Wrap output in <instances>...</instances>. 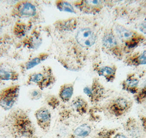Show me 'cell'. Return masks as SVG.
Listing matches in <instances>:
<instances>
[{"instance_id": "obj_1", "label": "cell", "mask_w": 146, "mask_h": 138, "mask_svg": "<svg viewBox=\"0 0 146 138\" xmlns=\"http://www.w3.org/2000/svg\"><path fill=\"white\" fill-rule=\"evenodd\" d=\"M6 129L14 138H38L35 126L28 115L23 110L12 112L6 121Z\"/></svg>"}, {"instance_id": "obj_2", "label": "cell", "mask_w": 146, "mask_h": 138, "mask_svg": "<svg viewBox=\"0 0 146 138\" xmlns=\"http://www.w3.org/2000/svg\"><path fill=\"white\" fill-rule=\"evenodd\" d=\"M21 87L19 85H11L0 91V107L5 111L12 109L18 101Z\"/></svg>"}, {"instance_id": "obj_3", "label": "cell", "mask_w": 146, "mask_h": 138, "mask_svg": "<svg viewBox=\"0 0 146 138\" xmlns=\"http://www.w3.org/2000/svg\"><path fill=\"white\" fill-rule=\"evenodd\" d=\"M56 82V78L52 72L47 71L46 73H36L31 74L28 78V85L35 84L42 91L46 88L53 85Z\"/></svg>"}, {"instance_id": "obj_4", "label": "cell", "mask_w": 146, "mask_h": 138, "mask_svg": "<svg viewBox=\"0 0 146 138\" xmlns=\"http://www.w3.org/2000/svg\"><path fill=\"white\" fill-rule=\"evenodd\" d=\"M34 116L40 129L45 133H48L52 123L51 113L49 109L46 107H41L35 112Z\"/></svg>"}, {"instance_id": "obj_5", "label": "cell", "mask_w": 146, "mask_h": 138, "mask_svg": "<svg viewBox=\"0 0 146 138\" xmlns=\"http://www.w3.org/2000/svg\"><path fill=\"white\" fill-rule=\"evenodd\" d=\"M96 37L95 33L89 28L79 30L76 35V40L78 44L82 47H90L95 44Z\"/></svg>"}, {"instance_id": "obj_6", "label": "cell", "mask_w": 146, "mask_h": 138, "mask_svg": "<svg viewBox=\"0 0 146 138\" xmlns=\"http://www.w3.org/2000/svg\"><path fill=\"white\" fill-rule=\"evenodd\" d=\"M91 128L88 124H82L76 127L66 138H86L91 133Z\"/></svg>"}, {"instance_id": "obj_7", "label": "cell", "mask_w": 146, "mask_h": 138, "mask_svg": "<svg viewBox=\"0 0 146 138\" xmlns=\"http://www.w3.org/2000/svg\"><path fill=\"white\" fill-rule=\"evenodd\" d=\"M129 108V102L124 98H119L111 106V111L117 116H121Z\"/></svg>"}, {"instance_id": "obj_8", "label": "cell", "mask_w": 146, "mask_h": 138, "mask_svg": "<svg viewBox=\"0 0 146 138\" xmlns=\"http://www.w3.org/2000/svg\"><path fill=\"white\" fill-rule=\"evenodd\" d=\"M74 94V86L71 84L62 85L59 91V98L63 102H68L70 100Z\"/></svg>"}, {"instance_id": "obj_9", "label": "cell", "mask_w": 146, "mask_h": 138, "mask_svg": "<svg viewBox=\"0 0 146 138\" xmlns=\"http://www.w3.org/2000/svg\"><path fill=\"white\" fill-rule=\"evenodd\" d=\"M19 78V74L13 71L0 66V83L2 81H16Z\"/></svg>"}, {"instance_id": "obj_10", "label": "cell", "mask_w": 146, "mask_h": 138, "mask_svg": "<svg viewBox=\"0 0 146 138\" xmlns=\"http://www.w3.org/2000/svg\"><path fill=\"white\" fill-rule=\"evenodd\" d=\"M18 10L20 15L25 17L34 16L36 13V9L30 2H23L19 6Z\"/></svg>"}, {"instance_id": "obj_11", "label": "cell", "mask_w": 146, "mask_h": 138, "mask_svg": "<svg viewBox=\"0 0 146 138\" xmlns=\"http://www.w3.org/2000/svg\"><path fill=\"white\" fill-rule=\"evenodd\" d=\"M73 107L75 110L80 115L85 113L88 109V105L82 98L78 97L74 99L72 102Z\"/></svg>"}, {"instance_id": "obj_12", "label": "cell", "mask_w": 146, "mask_h": 138, "mask_svg": "<svg viewBox=\"0 0 146 138\" xmlns=\"http://www.w3.org/2000/svg\"><path fill=\"white\" fill-rule=\"evenodd\" d=\"M126 131L131 138H142V131L136 124H129L127 127Z\"/></svg>"}, {"instance_id": "obj_13", "label": "cell", "mask_w": 146, "mask_h": 138, "mask_svg": "<svg viewBox=\"0 0 146 138\" xmlns=\"http://www.w3.org/2000/svg\"><path fill=\"white\" fill-rule=\"evenodd\" d=\"M103 44L105 47L110 48L116 45L117 40L112 34L108 33L103 37Z\"/></svg>"}, {"instance_id": "obj_14", "label": "cell", "mask_w": 146, "mask_h": 138, "mask_svg": "<svg viewBox=\"0 0 146 138\" xmlns=\"http://www.w3.org/2000/svg\"><path fill=\"white\" fill-rule=\"evenodd\" d=\"M47 58V55H41L38 57H36L35 58H33L32 59H31L29 62H28L26 64V69L27 70L31 69L32 68H33L34 67L36 66L37 65H39L42 61H43L44 59H46Z\"/></svg>"}, {"instance_id": "obj_15", "label": "cell", "mask_w": 146, "mask_h": 138, "mask_svg": "<svg viewBox=\"0 0 146 138\" xmlns=\"http://www.w3.org/2000/svg\"><path fill=\"white\" fill-rule=\"evenodd\" d=\"M117 34L123 40H127L130 39L132 36V33L125 29L124 27L120 25H117L116 28Z\"/></svg>"}, {"instance_id": "obj_16", "label": "cell", "mask_w": 146, "mask_h": 138, "mask_svg": "<svg viewBox=\"0 0 146 138\" xmlns=\"http://www.w3.org/2000/svg\"><path fill=\"white\" fill-rule=\"evenodd\" d=\"M46 101L47 105L52 108L53 109H55L57 108L60 104V101L58 98L54 95L48 96L46 98Z\"/></svg>"}, {"instance_id": "obj_17", "label": "cell", "mask_w": 146, "mask_h": 138, "mask_svg": "<svg viewBox=\"0 0 146 138\" xmlns=\"http://www.w3.org/2000/svg\"><path fill=\"white\" fill-rule=\"evenodd\" d=\"M57 7L60 11H64L70 13H75L73 6L68 2L60 1L57 3Z\"/></svg>"}, {"instance_id": "obj_18", "label": "cell", "mask_w": 146, "mask_h": 138, "mask_svg": "<svg viewBox=\"0 0 146 138\" xmlns=\"http://www.w3.org/2000/svg\"><path fill=\"white\" fill-rule=\"evenodd\" d=\"M30 98L31 100L37 101L41 99L42 97V91L40 89H33L30 93Z\"/></svg>"}, {"instance_id": "obj_19", "label": "cell", "mask_w": 146, "mask_h": 138, "mask_svg": "<svg viewBox=\"0 0 146 138\" xmlns=\"http://www.w3.org/2000/svg\"><path fill=\"white\" fill-rule=\"evenodd\" d=\"M139 81L135 78H130L126 81V86L129 89L134 90L135 87H137L139 84Z\"/></svg>"}, {"instance_id": "obj_20", "label": "cell", "mask_w": 146, "mask_h": 138, "mask_svg": "<svg viewBox=\"0 0 146 138\" xmlns=\"http://www.w3.org/2000/svg\"><path fill=\"white\" fill-rule=\"evenodd\" d=\"M100 73H101V74L103 75H104L105 77L112 76L114 74L115 71L111 68H110L108 67H103L101 69Z\"/></svg>"}, {"instance_id": "obj_21", "label": "cell", "mask_w": 146, "mask_h": 138, "mask_svg": "<svg viewBox=\"0 0 146 138\" xmlns=\"http://www.w3.org/2000/svg\"><path fill=\"white\" fill-rule=\"evenodd\" d=\"M139 61L140 64L146 65V51H145L139 57Z\"/></svg>"}, {"instance_id": "obj_22", "label": "cell", "mask_w": 146, "mask_h": 138, "mask_svg": "<svg viewBox=\"0 0 146 138\" xmlns=\"http://www.w3.org/2000/svg\"><path fill=\"white\" fill-rule=\"evenodd\" d=\"M84 92L85 94H86V95H88V97H92V90H91V88L90 87H85L84 89Z\"/></svg>"}, {"instance_id": "obj_23", "label": "cell", "mask_w": 146, "mask_h": 138, "mask_svg": "<svg viewBox=\"0 0 146 138\" xmlns=\"http://www.w3.org/2000/svg\"><path fill=\"white\" fill-rule=\"evenodd\" d=\"M113 134H110V133H108V132L102 133V134H100L99 138H110V137L111 138Z\"/></svg>"}, {"instance_id": "obj_24", "label": "cell", "mask_w": 146, "mask_h": 138, "mask_svg": "<svg viewBox=\"0 0 146 138\" xmlns=\"http://www.w3.org/2000/svg\"><path fill=\"white\" fill-rule=\"evenodd\" d=\"M140 29L141 31L143 32L144 33H146V19L144 22L141 24Z\"/></svg>"}, {"instance_id": "obj_25", "label": "cell", "mask_w": 146, "mask_h": 138, "mask_svg": "<svg viewBox=\"0 0 146 138\" xmlns=\"http://www.w3.org/2000/svg\"><path fill=\"white\" fill-rule=\"evenodd\" d=\"M113 138H129L127 136H126L124 134L121 133H117L116 134Z\"/></svg>"}]
</instances>
